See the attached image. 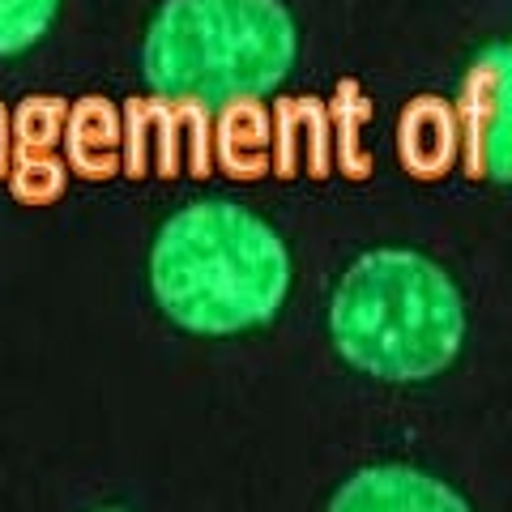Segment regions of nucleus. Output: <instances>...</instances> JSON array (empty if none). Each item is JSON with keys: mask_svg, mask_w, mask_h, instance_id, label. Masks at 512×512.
<instances>
[{"mask_svg": "<svg viewBox=\"0 0 512 512\" xmlns=\"http://www.w3.org/2000/svg\"><path fill=\"white\" fill-rule=\"evenodd\" d=\"M150 291L171 325L231 338L269 325L291 295L286 239L231 197L180 205L150 244Z\"/></svg>", "mask_w": 512, "mask_h": 512, "instance_id": "1", "label": "nucleus"}, {"mask_svg": "<svg viewBox=\"0 0 512 512\" xmlns=\"http://www.w3.org/2000/svg\"><path fill=\"white\" fill-rule=\"evenodd\" d=\"M333 350L384 384H423L466 346V299L453 274L414 248H372L329 295Z\"/></svg>", "mask_w": 512, "mask_h": 512, "instance_id": "2", "label": "nucleus"}, {"mask_svg": "<svg viewBox=\"0 0 512 512\" xmlns=\"http://www.w3.org/2000/svg\"><path fill=\"white\" fill-rule=\"evenodd\" d=\"M295 56L286 0H163L141 39V77L167 103L227 111L269 99Z\"/></svg>", "mask_w": 512, "mask_h": 512, "instance_id": "3", "label": "nucleus"}, {"mask_svg": "<svg viewBox=\"0 0 512 512\" xmlns=\"http://www.w3.org/2000/svg\"><path fill=\"white\" fill-rule=\"evenodd\" d=\"M461 141L474 175L512 184V43H487L457 94Z\"/></svg>", "mask_w": 512, "mask_h": 512, "instance_id": "4", "label": "nucleus"}, {"mask_svg": "<svg viewBox=\"0 0 512 512\" xmlns=\"http://www.w3.org/2000/svg\"><path fill=\"white\" fill-rule=\"evenodd\" d=\"M325 512H474L453 483L402 461L363 466L329 495Z\"/></svg>", "mask_w": 512, "mask_h": 512, "instance_id": "5", "label": "nucleus"}, {"mask_svg": "<svg viewBox=\"0 0 512 512\" xmlns=\"http://www.w3.org/2000/svg\"><path fill=\"white\" fill-rule=\"evenodd\" d=\"M60 0H0V56L30 52L56 22Z\"/></svg>", "mask_w": 512, "mask_h": 512, "instance_id": "6", "label": "nucleus"}, {"mask_svg": "<svg viewBox=\"0 0 512 512\" xmlns=\"http://www.w3.org/2000/svg\"><path fill=\"white\" fill-rule=\"evenodd\" d=\"M90 512H128V508H116V504H107V508H90Z\"/></svg>", "mask_w": 512, "mask_h": 512, "instance_id": "7", "label": "nucleus"}]
</instances>
